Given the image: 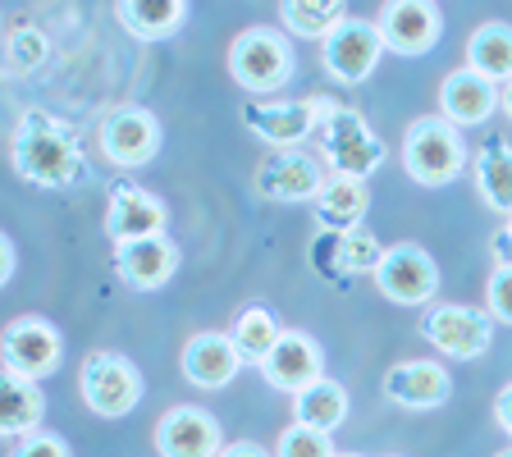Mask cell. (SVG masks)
Wrapping results in <instances>:
<instances>
[{
  "instance_id": "6da1fadb",
  "label": "cell",
  "mask_w": 512,
  "mask_h": 457,
  "mask_svg": "<svg viewBox=\"0 0 512 457\" xmlns=\"http://www.w3.org/2000/svg\"><path fill=\"white\" fill-rule=\"evenodd\" d=\"M10 160L19 179L37 183V188H74L87 179V160L74 128L60 124L46 110H23L19 115L10 138Z\"/></svg>"
},
{
  "instance_id": "7a4b0ae2",
  "label": "cell",
  "mask_w": 512,
  "mask_h": 457,
  "mask_svg": "<svg viewBox=\"0 0 512 457\" xmlns=\"http://www.w3.org/2000/svg\"><path fill=\"white\" fill-rule=\"evenodd\" d=\"M320 160L330 165V179H371L384 165V142L352 106H339L325 96V119H320Z\"/></svg>"
},
{
  "instance_id": "3957f363",
  "label": "cell",
  "mask_w": 512,
  "mask_h": 457,
  "mask_svg": "<svg viewBox=\"0 0 512 457\" xmlns=\"http://www.w3.org/2000/svg\"><path fill=\"white\" fill-rule=\"evenodd\" d=\"M403 165L416 183L426 188H444L462 174L467 165V147H462V133L448 124L444 115H421L412 128H407L403 142Z\"/></svg>"
},
{
  "instance_id": "277c9868",
  "label": "cell",
  "mask_w": 512,
  "mask_h": 457,
  "mask_svg": "<svg viewBox=\"0 0 512 457\" xmlns=\"http://www.w3.org/2000/svg\"><path fill=\"white\" fill-rule=\"evenodd\" d=\"M229 74H234L238 87H247L256 96L279 92L293 78V46L275 28H247L229 46Z\"/></svg>"
},
{
  "instance_id": "5b68a950",
  "label": "cell",
  "mask_w": 512,
  "mask_h": 457,
  "mask_svg": "<svg viewBox=\"0 0 512 457\" xmlns=\"http://www.w3.org/2000/svg\"><path fill=\"white\" fill-rule=\"evenodd\" d=\"M421 334L435 352L444 357H458V362H476L490 352L494 339V316L476 307H462V302H444V307H430L421 316Z\"/></svg>"
},
{
  "instance_id": "8992f818",
  "label": "cell",
  "mask_w": 512,
  "mask_h": 457,
  "mask_svg": "<svg viewBox=\"0 0 512 457\" xmlns=\"http://www.w3.org/2000/svg\"><path fill=\"white\" fill-rule=\"evenodd\" d=\"M320 119H325V96H307V101H247L243 106V124L275 151H302V142L320 133Z\"/></svg>"
},
{
  "instance_id": "52a82bcc",
  "label": "cell",
  "mask_w": 512,
  "mask_h": 457,
  "mask_svg": "<svg viewBox=\"0 0 512 457\" xmlns=\"http://www.w3.org/2000/svg\"><path fill=\"white\" fill-rule=\"evenodd\" d=\"M83 403L96 416H128L142 398V375L138 366L119 357V352H92L83 362Z\"/></svg>"
},
{
  "instance_id": "ba28073f",
  "label": "cell",
  "mask_w": 512,
  "mask_h": 457,
  "mask_svg": "<svg viewBox=\"0 0 512 457\" xmlns=\"http://www.w3.org/2000/svg\"><path fill=\"white\" fill-rule=\"evenodd\" d=\"M384 55V42H380V28L371 19H348L343 28H334L325 42H320V64L334 83H366L375 74V64Z\"/></svg>"
},
{
  "instance_id": "9c48e42d",
  "label": "cell",
  "mask_w": 512,
  "mask_h": 457,
  "mask_svg": "<svg viewBox=\"0 0 512 457\" xmlns=\"http://www.w3.org/2000/svg\"><path fill=\"white\" fill-rule=\"evenodd\" d=\"M96 142H101V151H106L110 165H119V170H138V165H147V160L160 151V119L151 115V110L119 106L101 119Z\"/></svg>"
},
{
  "instance_id": "30bf717a",
  "label": "cell",
  "mask_w": 512,
  "mask_h": 457,
  "mask_svg": "<svg viewBox=\"0 0 512 457\" xmlns=\"http://www.w3.org/2000/svg\"><path fill=\"white\" fill-rule=\"evenodd\" d=\"M64 343L60 330L42 316H19L5 330V375H19V380H46V375L60 366Z\"/></svg>"
},
{
  "instance_id": "8fae6325",
  "label": "cell",
  "mask_w": 512,
  "mask_h": 457,
  "mask_svg": "<svg viewBox=\"0 0 512 457\" xmlns=\"http://www.w3.org/2000/svg\"><path fill=\"white\" fill-rule=\"evenodd\" d=\"M375 284H380V293L389 302H398V307H421V302L435 298L439 270L416 243H398L384 252L380 270H375Z\"/></svg>"
},
{
  "instance_id": "7c38bea8",
  "label": "cell",
  "mask_w": 512,
  "mask_h": 457,
  "mask_svg": "<svg viewBox=\"0 0 512 457\" xmlns=\"http://www.w3.org/2000/svg\"><path fill=\"white\" fill-rule=\"evenodd\" d=\"M325 183H330V174L311 151H275L256 170V192L270 202H316Z\"/></svg>"
},
{
  "instance_id": "4fadbf2b",
  "label": "cell",
  "mask_w": 512,
  "mask_h": 457,
  "mask_svg": "<svg viewBox=\"0 0 512 457\" xmlns=\"http://www.w3.org/2000/svg\"><path fill=\"white\" fill-rule=\"evenodd\" d=\"M380 28V42L384 51L394 55H426L430 46L439 42V32H444V19L430 0H389L375 19Z\"/></svg>"
},
{
  "instance_id": "5bb4252c",
  "label": "cell",
  "mask_w": 512,
  "mask_h": 457,
  "mask_svg": "<svg viewBox=\"0 0 512 457\" xmlns=\"http://www.w3.org/2000/svg\"><path fill=\"white\" fill-rule=\"evenodd\" d=\"M165 202L151 192L133 188V183H115L110 188V211H106V234L115 247L142 243V238H160L165 234Z\"/></svg>"
},
{
  "instance_id": "9a60e30c",
  "label": "cell",
  "mask_w": 512,
  "mask_h": 457,
  "mask_svg": "<svg viewBox=\"0 0 512 457\" xmlns=\"http://www.w3.org/2000/svg\"><path fill=\"white\" fill-rule=\"evenodd\" d=\"M156 453L160 457H220L224 435L220 421L202 407H174L156 426Z\"/></svg>"
},
{
  "instance_id": "2e32d148",
  "label": "cell",
  "mask_w": 512,
  "mask_h": 457,
  "mask_svg": "<svg viewBox=\"0 0 512 457\" xmlns=\"http://www.w3.org/2000/svg\"><path fill=\"white\" fill-rule=\"evenodd\" d=\"M503 106V87H494L490 78H480L476 69H453L439 87V115L453 128H476Z\"/></svg>"
},
{
  "instance_id": "e0dca14e",
  "label": "cell",
  "mask_w": 512,
  "mask_h": 457,
  "mask_svg": "<svg viewBox=\"0 0 512 457\" xmlns=\"http://www.w3.org/2000/svg\"><path fill=\"white\" fill-rule=\"evenodd\" d=\"M261 375H266L275 389H284V394L298 398L302 389H311L316 380H325V371H320V348L316 339H307V334H288L279 339V348L270 352L266 362H261Z\"/></svg>"
},
{
  "instance_id": "ac0fdd59",
  "label": "cell",
  "mask_w": 512,
  "mask_h": 457,
  "mask_svg": "<svg viewBox=\"0 0 512 457\" xmlns=\"http://www.w3.org/2000/svg\"><path fill=\"white\" fill-rule=\"evenodd\" d=\"M115 270L128 288H142V293L165 288L174 279V270H179V247H174L165 234L142 238V243H128V247L115 252Z\"/></svg>"
},
{
  "instance_id": "d6986e66",
  "label": "cell",
  "mask_w": 512,
  "mask_h": 457,
  "mask_svg": "<svg viewBox=\"0 0 512 457\" xmlns=\"http://www.w3.org/2000/svg\"><path fill=\"white\" fill-rule=\"evenodd\" d=\"M384 394L398 407L426 412V407H439L453 394V380H448V371L439 362H398L384 371Z\"/></svg>"
},
{
  "instance_id": "ffe728a7",
  "label": "cell",
  "mask_w": 512,
  "mask_h": 457,
  "mask_svg": "<svg viewBox=\"0 0 512 457\" xmlns=\"http://www.w3.org/2000/svg\"><path fill=\"white\" fill-rule=\"evenodd\" d=\"M238 371H243V357L229 334H192L183 348V375L197 389H224Z\"/></svg>"
},
{
  "instance_id": "44dd1931",
  "label": "cell",
  "mask_w": 512,
  "mask_h": 457,
  "mask_svg": "<svg viewBox=\"0 0 512 457\" xmlns=\"http://www.w3.org/2000/svg\"><path fill=\"white\" fill-rule=\"evenodd\" d=\"M471 174H476V192L480 202L499 211L503 220L512 215V147L503 138H490L471 160Z\"/></svg>"
},
{
  "instance_id": "7402d4cb",
  "label": "cell",
  "mask_w": 512,
  "mask_h": 457,
  "mask_svg": "<svg viewBox=\"0 0 512 457\" xmlns=\"http://www.w3.org/2000/svg\"><path fill=\"white\" fill-rule=\"evenodd\" d=\"M366 202L371 197H366L362 179H330L316 197V224L325 234H352V229H362Z\"/></svg>"
},
{
  "instance_id": "603a6c76",
  "label": "cell",
  "mask_w": 512,
  "mask_h": 457,
  "mask_svg": "<svg viewBox=\"0 0 512 457\" xmlns=\"http://www.w3.org/2000/svg\"><path fill=\"white\" fill-rule=\"evenodd\" d=\"M467 69L490 78L494 87L512 83V28L508 23H480L467 37Z\"/></svg>"
},
{
  "instance_id": "cb8c5ba5",
  "label": "cell",
  "mask_w": 512,
  "mask_h": 457,
  "mask_svg": "<svg viewBox=\"0 0 512 457\" xmlns=\"http://www.w3.org/2000/svg\"><path fill=\"white\" fill-rule=\"evenodd\" d=\"M188 5L183 0H124L119 5V23H124L138 42H165L183 28Z\"/></svg>"
},
{
  "instance_id": "d4e9b609",
  "label": "cell",
  "mask_w": 512,
  "mask_h": 457,
  "mask_svg": "<svg viewBox=\"0 0 512 457\" xmlns=\"http://www.w3.org/2000/svg\"><path fill=\"white\" fill-rule=\"evenodd\" d=\"M293 421L307 430H320V435H330L348 421V394H343L339 380H316L311 389H302L293 398Z\"/></svg>"
},
{
  "instance_id": "484cf974",
  "label": "cell",
  "mask_w": 512,
  "mask_h": 457,
  "mask_svg": "<svg viewBox=\"0 0 512 457\" xmlns=\"http://www.w3.org/2000/svg\"><path fill=\"white\" fill-rule=\"evenodd\" d=\"M42 389L37 380H19V375H5L0 384V430L5 435H28V430L42 426Z\"/></svg>"
},
{
  "instance_id": "4316f807",
  "label": "cell",
  "mask_w": 512,
  "mask_h": 457,
  "mask_svg": "<svg viewBox=\"0 0 512 457\" xmlns=\"http://www.w3.org/2000/svg\"><path fill=\"white\" fill-rule=\"evenodd\" d=\"M229 339H234L238 357H243V366H261L270 357V352L279 348V339H284V330H279V320L270 316L266 307H247L243 316L234 320V330H229Z\"/></svg>"
},
{
  "instance_id": "83f0119b",
  "label": "cell",
  "mask_w": 512,
  "mask_h": 457,
  "mask_svg": "<svg viewBox=\"0 0 512 457\" xmlns=\"http://www.w3.org/2000/svg\"><path fill=\"white\" fill-rule=\"evenodd\" d=\"M279 19H284V28L293 37H320L325 42L334 28L348 23V10H343L339 0H284Z\"/></svg>"
},
{
  "instance_id": "f1b7e54d",
  "label": "cell",
  "mask_w": 512,
  "mask_h": 457,
  "mask_svg": "<svg viewBox=\"0 0 512 457\" xmlns=\"http://www.w3.org/2000/svg\"><path fill=\"white\" fill-rule=\"evenodd\" d=\"M389 247L375 243V234L366 229H352V234H339L334 243V275H375Z\"/></svg>"
},
{
  "instance_id": "f546056e",
  "label": "cell",
  "mask_w": 512,
  "mask_h": 457,
  "mask_svg": "<svg viewBox=\"0 0 512 457\" xmlns=\"http://www.w3.org/2000/svg\"><path fill=\"white\" fill-rule=\"evenodd\" d=\"M46 60H51V37L42 28H14L5 37V64H10L14 78L37 74Z\"/></svg>"
},
{
  "instance_id": "4dcf8cb0",
  "label": "cell",
  "mask_w": 512,
  "mask_h": 457,
  "mask_svg": "<svg viewBox=\"0 0 512 457\" xmlns=\"http://www.w3.org/2000/svg\"><path fill=\"white\" fill-rule=\"evenodd\" d=\"M275 457H334V448H330V435H320V430H307L293 421V426L279 435Z\"/></svg>"
},
{
  "instance_id": "1f68e13d",
  "label": "cell",
  "mask_w": 512,
  "mask_h": 457,
  "mask_svg": "<svg viewBox=\"0 0 512 457\" xmlns=\"http://www.w3.org/2000/svg\"><path fill=\"white\" fill-rule=\"evenodd\" d=\"M485 307L494 320L512 325V266H494L490 284H485Z\"/></svg>"
},
{
  "instance_id": "d6a6232c",
  "label": "cell",
  "mask_w": 512,
  "mask_h": 457,
  "mask_svg": "<svg viewBox=\"0 0 512 457\" xmlns=\"http://www.w3.org/2000/svg\"><path fill=\"white\" fill-rule=\"evenodd\" d=\"M14 457H69V444L55 435H28L14 448Z\"/></svg>"
},
{
  "instance_id": "836d02e7",
  "label": "cell",
  "mask_w": 512,
  "mask_h": 457,
  "mask_svg": "<svg viewBox=\"0 0 512 457\" xmlns=\"http://www.w3.org/2000/svg\"><path fill=\"white\" fill-rule=\"evenodd\" d=\"M490 247H494V261H499V266H512V215L499 224V229H494Z\"/></svg>"
},
{
  "instance_id": "e575fe53",
  "label": "cell",
  "mask_w": 512,
  "mask_h": 457,
  "mask_svg": "<svg viewBox=\"0 0 512 457\" xmlns=\"http://www.w3.org/2000/svg\"><path fill=\"white\" fill-rule=\"evenodd\" d=\"M494 421H499V430L512 439V380L499 389V398H494Z\"/></svg>"
},
{
  "instance_id": "d590c367",
  "label": "cell",
  "mask_w": 512,
  "mask_h": 457,
  "mask_svg": "<svg viewBox=\"0 0 512 457\" xmlns=\"http://www.w3.org/2000/svg\"><path fill=\"white\" fill-rule=\"evenodd\" d=\"M220 457H270L261 444H247V439H238V444H224Z\"/></svg>"
},
{
  "instance_id": "8d00e7d4",
  "label": "cell",
  "mask_w": 512,
  "mask_h": 457,
  "mask_svg": "<svg viewBox=\"0 0 512 457\" xmlns=\"http://www.w3.org/2000/svg\"><path fill=\"white\" fill-rule=\"evenodd\" d=\"M10 275H14V243L0 238V284H10Z\"/></svg>"
},
{
  "instance_id": "74e56055",
  "label": "cell",
  "mask_w": 512,
  "mask_h": 457,
  "mask_svg": "<svg viewBox=\"0 0 512 457\" xmlns=\"http://www.w3.org/2000/svg\"><path fill=\"white\" fill-rule=\"evenodd\" d=\"M503 110H508V119H512V83L503 87Z\"/></svg>"
},
{
  "instance_id": "f35d334b",
  "label": "cell",
  "mask_w": 512,
  "mask_h": 457,
  "mask_svg": "<svg viewBox=\"0 0 512 457\" xmlns=\"http://www.w3.org/2000/svg\"><path fill=\"white\" fill-rule=\"evenodd\" d=\"M334 457H362V453H334Z\"/></svg>"
},
{
  "instance_id": "ab89813d",
  "label": "cell",
  "mask_w": 512,
  "mask_h": 457,
  "mask_svg": "<svg viewBox=\"0 0 512 457\" xmlns=\"http://www.w3.org/2000/svg\"><path fill=\"white\" fill-rule=\"evenodd\" d=\"M499 457H512V448H508V453H499Z\"/></svg>"
}]
</instances>
